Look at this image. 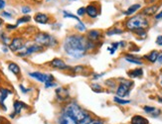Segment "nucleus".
<instances>
[{
    "mask_svg": "<svg viewBox=\"0 0 162 124\" xmlns=\"http://www.w3.org/2000/svg\"><path fill=\"white\" fill-rule=\"evenodd\" d=\"M63 48L69 57L74 59L83 58L88 52V39L80 34H72L66 37Z\"/></svg>",
    "mask_w": 162,
    "mask_h": 124,
    "instance_id": "obj_1",
    "label": "nucleus"
},
{
    "mask_svg": "<svg viewBox=\"0 0 162 124\" xmlns=\"http://www.w3.org/2000/svg\"><path fill=\"white\" fill-rule=\"evenodd\" d=\"M125 25L127 30L136 33L141 30H146L149 27V21L145 16L139 14L128 18L125 21Z\"/></svg>",
    "mask_w": 162,
    "mask_h": 124,
    "instance_id": "obj_2",
    "label": "nucleus"
},
{
    "mask_svg": "<svg viewBox=\"0 0 162 124\" xmlns=\"http://www.w3.org/2000/svg\"><path fill=\"white\" fill-rule=\"evenodd\" d=\"M63 113L71 116L72 118H74L76 121H78L79 123L89 115V113L86 111V110H84L80 105H78L77 103H75V102L69 103L66 107L63 109Z\"/></svg>",
    "mask_w": 162,
    "mask_h": 124,
    "instance_id": "obj_3",
    "label": "nucleus"
},
{
    "mask_svg": "<svg viewBox=\"0 0 162 124\" xmlns=\"http://www.w3.org/2000/svg\"><path fill=\"white\" fill-rule=\"evenodd\" d=\"M34 41L35 43L40 45L42 47H53V46H56L58 44V41L55 37L49 35L48 33H45V32H39L37 33L35 37H34Z\"/></svg>",
    "mask_w": 162,
    "mask_h": 124,
    "instance_id": "obj_4",
    "label": "nucleus"
},
{
    "mask_svg": "<svg viewBox=\"0 0 162 124\" xmlns=\"http://www.w3.org/2000/svg\"><path fill=\"white\" fill-rule=\"evenodd\" d=\"M120 81H122V82L119 84L118 89H116V94H118V97L122 98L129 94V91L132 87L133 82L131 81L123 80V78H120Z\"/></svg>",
    "mask_w": 162,
    "mask_h": 124,
    "instance_id": "obj_5",
    "label": "nucleus"
},
{
    "mask_svg": "<svg viewBox=\"0 0 162 124\" xmlns=\"http://www.w3.org/2000/svg\"><path fill=\"white\" fill-rule=\"evenodd\" d=\"M25 40H24L23 37H14L11 40V42L9 44V50L12 52H17L20 50H23L25 48Z\"/></svg>",
    "mask_w": 162,
    "mask_h": 124,
    "instance_id": "obj_6",
    "label": "nucleus"
},
{
    "mask_svg": "<svg viewBox=\"0 0 162 124\" xmlns=\"http://www.w3.org/2000/svg\"><path fill=\"white\" fill-rule=\"evenodd\" d=\"M24 51L20 52V53L18 54L19 57H27V56H30V55L32 54H35V53H39V52H42L44 51V47L40 46V45L38 44H33V45H30V46L24 48Z\"/></svg>",
    "mask_w": 162,
    "mask_h": 124,
    "instance_id": "obj_7",
    "label": "nucleus"
},
{
    "mask_svg": "<svg viewBox=\"0 0 162 124\" xmlns=\"http://www.w3.org/2000/svg\"><path fill=\"white\" fill-rule=\"evenodd\" d=\"M99 14H101V8H99V5H96V2L89 3L86 7V15L89 17V18L95 19Z\"/></svg>",
    "mask_w": 162,
    "mask_h": 124,
    "instance_id": "obj_8",
    "label": "nucleus"
},
{
    "mask_svg": "<svg viewBox=\"0 0 162 124\" xmlns=\"http://www.w3.org/2000/svg\"><path fill=\"white\" fill-rule=\"evenodd\" d=\"M29 75L31 78L37 80L38 81L44 82V84L54 81V77L52 75H50V74H43V73H40V72H33V73H30Z\"/></svg>",
    "mask_w": 162,
    "mask_h": 124,
    "instance_id": "obj_9",
    "label": "nucleus"
},
{
    "mask_svg": "<svg viewBox=\"0 0 162 124\" xmlns=\"http://www.w3.org/2000/svg\"><path fill=\"white\" fill-rule=\"evenodd\" d=\"M160 5L159 4H152V5H148L146 7H144L141 11V15L143 16H152V15H156V13L159 9Z\"/></svg>",
    "mask_w": 162,
    "mask_h": 124,
    "instance_id": "obj_10",
    "label": "nucleus"
},
{
    "mask_svg": "<svg viewBox=\"0 0 162 124\" xmlns=\"http://www.w3.org/2000/svg\"><path fill=\"white\" fill-rule=\"evenodd\" d=\"M50 66L57 68V70H69V68H71L62 59H58V58L54 59V60H52L50 62Z\"/></svg>",
    "mask_w": 162,
    "mask_h": 124,
    "instance_id": "obj_11",
    "label": "nucleus"
},
{
    "mask_svg": "<svg viewBox=\"0 0 162 124\" xmlns=\"http://www.w3.org/2000/svg\"><path fill=\"white\" fill-rule=\"evenodd\" d=\"M34 21L38 24H42V25H45V24H48L50 21V16L47 14V13H36L34 15Z\"/></svg>",
    "mask_w": 162,
    "mask_h": 124,
    "instance_id": "obj_12",
    "label": "nucleus"
},
{
    "mask_svg": "<svg viewBox=\"0 0 162 124\" xmlns=\"http://www.w3.org/2000/svg\"><path fill=\"white\" fill-rule=\"evenodd\" d=\"M101 38H102V32L99 30H89L87 34V39L94 43L98 42Z\"/></svg>",
    "mask_w": 162,
    "mask_h": 124,
    "instance_id": "obj_13",
    "label": "nucleus"
},
{
    "mask_svg": "<svg viewBox=\"0 0 162 124\" xmlns=\"http://www.w3.org/2000/svg\"><path fill=\"white\" fill-rule=\"evenodd\" d=\"M57 124H79L78 121H76L74 118H72L71 116L63 113L57 120Z\"/></svg>",
    "mask_w": 162,
    "mask_h": 124,
    "instance_id": "obj_14",
    "label": "nucleus"
},
{
    "mask_svg": "<svg viewBox=\"0 0 162 124\" xmlns=\"http://www.w3.org/2000/svg\"><path fill=\"white\" fill-rule=\"evenodd\" d=\"M56 94H57L58 99H60L61 101H65L66 99L69 98V96H70L69 91L65 87H58L56 89Z\"/></svg>",
    "mask_w": 162,
    "mask_h": 124,
    "instance_id": "obj_15",
    "label": "nucleus"
},
{
    "mask_svg": "<svg viewBox=\"0 0 162 124\" xmlns=\"http://www.w3.org/2000/svg\"><path fill=\"white\" fill-rule=\"evenodd\" d=\"M12 91L8 88H0V104L3 106V109L6 110V106L4 105L5 99L8 97L9 94H11Z\"/></svg>",
    "mask_w": 162,
    "mask_h": 124,
    "instance_id": "obj_16",
    "label": "nucleus"
},
{
    "mask_svg": "<svg viewBox=\"0 0 162 124\" xmlns=\"http://www.w3.org/2000/svg\"><path fill=\"white\" fill-rule=\"evenodd\" d=\"M26 107H27V105H26L24 102L20 101V100H16V101L14 102V113H12L11 117L13 118L15 114H19V113L21 112V110H22L23 108H26Z\"/></svg>",
    "mask_w": 162,
    "mask_h": 124,
    "instance_id": "obj_17",
    "label": "nucleus"
},
{
    "mask_svg": "<svg viewBox=\"0 0 162 124\" xmlns=\"http://www.w3.org/2000/svg\"><path fill=\"white\" fill-rule=\"evenodd\" d=\"M144 109V111H145L146 113H148V114H151L153 117H157V116H159L160 115V109H158V108H155L153 107V106H144L143 107Z\"/></svg>",
    "mask_w": 162,
    "mask_h": 124,
    "instance_id": "obj_18",
    "label": "nucleus"
},
{
    "mask_svg": "<svg viewBox=\"0 0 162 124\" xmlns=\"http://www.w3.org/2000/svg\"><path fill=\"white\" fill-rule=\"evenodd\" d=\"M8 70L11 73H13V75H17V77H19L21 75V68H20V67L16 63H13V62L8 64Z\"/></svg>",
    "mask_w": 162,
    "mask_h": 124,
    "instance_id": "obj_19",
    "label": "nucleus"
},
{
    "mask_svg": "<svg viewBox=\"0 0 162 124\" xmlns=\"http://www.w3.org/2000/svg\"><path fill=\"white\" fill-rule=\"evenodd\" d=\"M158 56H159V52H158V51H152V52H150L148 55H145L144 58H145L148 62H150V63L153 64V63H155V62H157Z\"/></svg>",
    "mask_w": 162,
    "mask_h": 124,
    "instance_id": "obj_20",
    "label": "nucleus"
},
{
    "mask_svg": "<svg viewBox=\"0 0 162 124\" xmlns=\"http://www.w3.org/2000/svg\"><path fill=\"white\" fill-rule=\"evenodd\" d=\"M125 61L128 62V63H131V64H134V65H142V61L140 60V59H138L137 57L133 56V55H125Z\"/></svg>",
    "mask_w": 162,
    "mask_h": 124,
    "instance_id": "obj_21",
    "label": "nucleus"
},
{
    "mask_svg": "<svg viewBox=\"0 0 162 124\" xmlns=\"http://www.w3.org/2000/svg\"><path fill=\"white\" fill-rule=\"evenodd\" d=\"M131 124H148V120L141 115H134L131 118Z\"/></svg>",
    "mask_w": 162,
    "mask_h": 124,
    "instance_id": "obj_22",
    "label": "nucleus"
},
{
    "mask_svg": "<svg viewBox=\"0 0 162 124\" xmlns=\"http://www.w3.org/2000/svg\"><path fill=\"white\" fill-rule=\"evenodd\" d=\"M127 75H128V77L130 78H140V77H142V75H143V70L142 68H134L132 71H129L128 73H127Z\"/></svg>",
    "mask_w": 162,
    "mask_h": 124,
    "instance_id": "obj_23",
    "label": "nucleus"
},
{
    "mask_svg": "<svg viewBox=\"0 0 162 124\" xmlns=\"http://www.w3.org/2000/svg\"><path fill=\"white\" fill-rule=\"evenodd\" d=\"M141 8V5L140 4H133V5H130L128 8H127V10L125 12H123V14L125 15H127V16H130L134 14L136 11H138V10Z\"/></svg>",
    "mask_w": 162,
    "mask_h": 124,
    "instance_id": "obj_24",
    "label": "nucleus"
},
{
    "mask_svg": "<svg viewBox=\"0 0 162 124\" xmlns=\"http://www.w3.org/2000/svg\"><path fill=\"white\" fill-rule=\"evenodd\" d=\"M123 30L119 28H112L109 31H106V35L108 36H112V35H119V34H122Z\"/></svg>",
    "mask_w": 162,
    "mask_h": 124,
    "instance_id": "obj_25",
    "label": "nucleus"
},
{
    "mask_svg": "<svg viewBox=\"0 0 162 124\" xmlns=\"http://www.w3.org/2000/svg\"><path fill=\"white\" fill-rule=\"evenodd\" d=\"M31 20V17L29 15H24L21 18H18L17 19V22H16V25L19 26L21 25V24H24V23H28Z\"/></svg>",
    "mask_w": 162,
    "mask_h": 124,
    "instance_id": "obj_26",
    "label": "nucleus"
},
{
    "mask_svg": "<svg viewBox=\"0 0 162 124\" xmlns=\"http://www.w3.org/2000/svg\"><path fill=\"white\" fill-rule=\"evenodd\" d=\"M63 16L65 17V18H72V19H75V20H77L78 22H80L81 21V19L79 18V17L77 15H74V14H72L71 12H68V11H63Z\"/></svg>",
    "mask_w": 162,
    "mask_h": 124,
    "instance_id": "obj_27",
    "label": "nucleus"
},
{
    "mask_svg": "<svg viewBox=\"0 0 162 124\" xmlns=\"http://www.w3.org/2000/svg\"><path fill=\"white\" fill-rule=\"evenodd\" d=\"M113 100L116 103H119V104H128L130 103V100H127V99H123L122 97H118V96H115L113 97Z\"/></svg>",
    "mask_w": 162,
    "mask_h": 124,
    "instance_id": "obj_28",
    "label": "nucleus"
},
{
    "mask_svg": "<svg viewBox=\"0 0 162 124\" xmlns=\"http://www.w3.org/2000/svg\"><path fill=\"white\" fill-rule=\"evenodd\" d=\"M76 29H77V31H79V32H85V31L87 30V27L83 23V21H80L76 25Z\"/></svg>",
    "mask_w": 162,
    "mask_h": 124,
    "instance_id": "obj_29",
    "label": "nucleus"
},
{
    "mask_svg": "<svg viewBox=\"0 0 162 124\" xmlns=\"http://www.w3.org/2000/svg\"><path fill=\"white\" fill-rule=\"evenodd\" d=\"M91 87L95 92H96V94H99V92L102 91V87H101V84H92L91 85Z\"/></svg>",
    "mask_w": 162,
    "mask_h": 124,
    "instance_id": "obj_30",
    "label": "nucleus"
},
{
    "mask_svg": "<svg viewBox=\"0 0 162 124\" xmlns=\"http://www.w3.org/2000/svg\"><path fill=\"white\" fill-rule=\"evenodd\" d=\"M76 74H81V73H84L85 70H86V68L84 66H77V67H75L74 68H72Z\"/></svg>",
    "mask_w": 162,
    "mask_h": 124,
    "instance_id": "obj_31",
    "label": "nucleus"
},
{
    "mask_svg": "<svg viewBox=\"0 0 162 124\" xmlns=\"http://www.w3.org/2000/svg\"><path fill=\"white\" fill-rule=\"evenodd\" d=\"M86 15V7H80L77 10V16L83 17Z\"/></svg>",
    "mask_w": 162,
    "mask_h": 124,
    "instance_id": "obj_32",
    "label": "nucleus"
},
{
    "mask_svg": "<svg viewBox=\"0 0 162 124\" xmlns=\"http://www.w3.org/2000/svg\"><path fill=\"white\" fill-rule=\"evenodd\" d=\"M21 11H22V13L24 15H27V14H29V13L31 12V8L29 7V6H22Z\"/></svg>",
    "mask_w": 162,
    "mask_h": 124,
    "instance_id": "obj_33",
    "label": "nucleus"
},
{
    "mask_svg": "<svg viewBox=\"0 0 162 124\" xmlns=\"http://www.w3.org/2000/svg\"><path fill=\"white\" fill-rule=\"evenodd\" d=\"M57 87V84L54 81H49V82H46L45 84V87L46 88H49V87Z\"/></svg>",
    "mask_w": 162,
    "mask_h": 124,
    "instance_id": "obj_34",
    "label": "nucleus"
},
{
    "mask_svg": "<svg viewBox=\"0 0 162 124\" xmlns=\"http://www.w3.org/2000/svg\"><path fill=\"white\" fill-rule=\"evenodd\" d=\"M1 16L2 17H5V18H7V19H11L12 18V14H11V13L7 12V11H3L1 13Z\"/></svg>",
    "mask_w": 162,
    "mask_h": 124,
    "instance_id": "obj_35",
    "label": "nucleus"
},
{
    "mask_svg": "<svg viewBox=\"0 0 162 124\" xmlns=\"http://www.w3.org/2000/svg\"><path fill=\"white\" fill-rule=\"evenodd\" d=\"M105 84L108 85V87H113L115 85V80H108L105 81Z\"/></svg>",
    "mask_w": 162,
    "mask_h": 124,
    "instance_id": "obj_36",
    "label": "nucleus"
},
{
    "mask_svg": "<svg viewBox=\"0 0 162 124\" xmlns=\"http://www.w3.org/2000/svg\"><path fill=\"white\" fill-rule=\"evenodd\" d=\"M156 44L158 46H162V36L161 35H159L156 38Z\"/></svg>",
    "mask_w": 162,
    "mask_h": 124,
    "instance_id": "obj_37",
    "label": "nucleus"
},
{
    "mask_svg": "<svg viewBox=\"0 0 162 124\" xmlns=\"http://www.w3.org/2000/svg\"><path fill=\"white\" fill-rule=\"evenodd\" d=\"M19 87H20V89H21V91H22V92H24V94H26V92H28V91H30L29 88H25V87H24V85H23V84H20V85H19Z\"/></svg>",
    "mask_w": 162,
    "mask_h": 124,
    "instance_id": "obj_38",
    "label": "nucleus"
},
{
    "mask_svg": "<svg viewBox=\"0 0 162 124\" xmlns=\"http://www.w3.org/2000/svg\"><path fill=\"white\" fill-rule=\"evenodd\" d=\"M5 6H6V2H5V0H0V9H4L5 8Z\"/></svg>",
    "mask_w": 162,
    "mask_h": 124,
    "instance_id": "obj_39",
    "label": "nucleus"
},
{
    "mask_svg": "<svg viewBox=\"0 0 162 124\" xmlns=\"http://www.w3.org/2000/svg\"><path fill=\"white\" fill-rule=\"evenodd\" d=\"M118 47H119V42H115V43H112V49L115 50V51L118 49Z\"/></svg>",
    "mask_w": 162,
    "mask_h": 124,
    "instance_id": "obj_40",
    "label": "nucleus"
},
{
    "mask_svg": "<svg viewBox=\"0 0 162 124\" xmlns=\"http://www.w3.org/2000/svg\"><path fill=\"white\" fill-rule=\"evenodd\" d=\"M6 28H7L8 30H14V29H16L17 28V25H8L6 26Z\"/></svg>",
    "mask_w": 162,
    "mask_h": 124,
    "instance_id": "obj_41",
    "label": "nucleus"
},
{
    "mask_svg": "<svg viewBox=\"0 0 162 124\" xmlns=\"http://www.w3.org/2000/svg\"><path fill=\"white\" fill-rule=\"evenodd\" d=\"M102 75H105V73H102V74H99V75H94V80H98V78H102Z\"/></svg>",
    "mask_w": 162,
    "mask_h": 124,
    "instance_id": "obj_42",
    "label": "nucleus"
},
{
    "mask_svg": "<svg viewBox=\"0 0 162 124\" xmlns=\"http://www.w3.org/2000/svg\"><path fill=\"white\" fill-rule=\"evenodd\" d=\"M155 19H157V20L162 19V11H160L159 13H157V14L155 15Z\"/></svg>",
    "mask_w": 162,
    "mask_h": 124,
    "instance_id": "obj_43",
    "label": "nucleus"
},
{
    "mask_svg": "<svg viewBox=\"0 0 162 124\" xmlns=\"http://www.w3.org/2000/svg\"><path fill=\"white\" fill-rule=\"evenodd\" d=\"M157 62L159 64H162V54H159V56H158V59H157Z\"/></svg>",
    "mask_w": 162,
    "mask_h": 124,
    "instance_id": "obj_44",
    "label": "nucleus"
},
{
    "mask_svg": "<svg viewBox=\"0 0 162 124\" xmlns=\"http://www.w3.org/2000/svg\"><path fill=\"white\" fill-rule=\"evenodd\" d=\"M108 51H109V52H111V55H113V54H115V50L112 49V47H109V48H108Z\"/></svg>",
    "mask_w": 162,
    "mask_h": 124,
    "instance_id": "obj_45",
    "label": "nucleus"
},
{
    "mask_svg": "<svg viewBox=\"0 0 162 124\" xmlns=\"http://www.w3.org/2000/svg\"><path fill=\"white\" fill-rule=\"evenodd\" d=\"M125 42H123V41H122V42H119V46L120 47H125Z\"/></svg>",
    "mask_w": 162,
    "mask_h": 124,
    "instance_id": "obj_46",
    "label": "nucleus"
},
{
    "mask_svg": "<svg viewBox=\"0 0 162 124\" xmlns=\"http://www.w3.org/2000/svg\"><path fill=\"white\" fill-rule=\"evenodd\" d=\"M2 51L4 52V53H7V52H8V49H7V48H6L5 46H3V47H2Z\"/></svg>",
    "mask_w": 162,
    "mask_h": 124,
    "instance_id": "obj_47",
    "label": "nucleus"
},
{
    "mask_svg": "<svg viewBox=\"0 0 162 124\" xmlns=\"http://www.w3.org/2000/svg\"><path fill=\"white\" fill-rule=\"evenodd\" d=\"M91 124H103V122H102V121H92Z\"/></svg>",
    "mask_w": 162,
    "mask_h": 124,
    "instance_id": "obj_48",
    "label": "nucleus"
},
{
    "mask_svg": "<svg viewBox=\"0 0 162 124\" xmlns=\"http://www.w3.org/2000/svg\"><path fill=\"white\" fill-rule=\"evenodd\" d=\"M2 24H3V19H2V18H0V26H1Z\"/></svg>",
    "mask_w": 162,
    "mask_h": 124,
    "instance_id": "obj_49",
    "label": "nucleus"
},
{
    "mask_svg": "<svg viewBox=\"0 0 162 124\" xmlns=\"http://www.w3.org/2000/svg\"><path fill=\"white\" fill-rule=\"evenodd\" d=\"M158 101L162 103V97H158Z\"/></svg>",
    "mask_w": 162,
    "mask_h": 124,
    "instance_id": "obj_50",
    "label": "nucleus"
},
{
    "mask_svg": "<svg viewBox=\"0 0 162 124\" xmlns=\"http://www.w3.org/2000/svg\"><path fill=\"white\" fill-rule=\"evenodd\" d=\"M69 1H77V0H69Z\"/></svg>",
    "mask_w": 162,
    "mask_h": 124,
    "instance_id": "obj_51",
    "label": "nucleus"
},
{
    "mask_svg": "<svg viewBox=\"0 0 162 124\" xmlns=\"http://www.w3.org/2000/svg\"><path fill=\"white\" fill-rule=\"evenodd\" d=\"M160 84H162V78H161V82H160Z\"/></svg>",
    "mask_w": 162,
    "mask_h": 124,
    "instance_id": "obj_52",
    "label": "nucleus"
}]
</instances>
